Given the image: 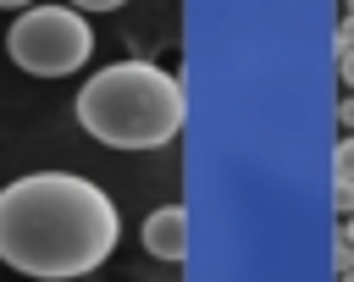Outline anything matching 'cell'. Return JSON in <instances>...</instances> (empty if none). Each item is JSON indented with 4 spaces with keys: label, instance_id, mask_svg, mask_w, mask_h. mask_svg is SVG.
Instances as JSON below:
<instances>
[{
    "label": "cell",
    "instance_id": "6da1fadb",
    "mask_svg": "<svg viewBox=\"0 0 354 282\" xmlns=\"http://www.w3.org/2000/svg\"><path fill=\"white\" fill-rule=\"evenodd\" d=\"M122 243L116 199L77 171H28L0 188V265L33 282H77Z\"/></svg>",
    "mask_w": 354,
    "mask_h": 282
},
{
    "label": "cell",
    "instance_id": "7a4b0ae2",
    "mask_svg": "<svg viewBox=\"0 0 354 282\" xmlns=\"http://www.w3.org/2000/svg\"><path fill=\"white\" fill-rule=\"evenodd\" d=\"M188 94L155 61H111L77 88V122L111 149H160L183 133Z\"/></svg>",
    "mask_w": 354,
    "mask_h": 282
},
{
    "label": "cell",
    "instance_id": "3957f363",
    "mask_svg": "<svg viewBox=\"0 0 354 282\" xmlns=\"http://www.w3.org/2000/svg\"><path fill=\"white\" fill-rule=\"evenodd\" d=\"M6 55L33 77H66L94 55V28L77 6H28L6 33Z\"/></svg>",
    "mask_w": 354,
    "mask_h": 282
},
{
    "label": "cell",
    "instance_id": "277c9868",
    "mask_svg": "<svg viewBox=\"0 0 354 282\" xmlns=\"http://www.w3.org/2000/svg\"><path fill=\"white\" fill-rule=\"evenodd\" d=\"M138 243H144L155 260H183V254H188V210H183V205L149 210L144 227H138Z\"/></svg>",
    "mask_w": 354,
    "mask_h": 282
},
{
    "label": "cell",
    "instance_id": "5b68a950",
    "mask_svg": "<svg viewBox=\"0 0 354 282\" xmlns=\"http://www.w3.org/2000/svg\"><path fill=\"white\" fill-rule=\"evenodd\" d=\"M332 171L354 182V133H348V138H337V149H332Z\"/></svg>",
    "mask_w": 354,
    "mask_h": 282
},
{
    "label": "cell",
    "instance_id": "8992f818",
    "mask_svg": "<svg viewBox=\"0 0 354 282\" xmlns=\"http://www.w3.org/2000/svg\"><path fill=\"white\" fill-rule=\"evenodd\" d=\"M332 210L337 216H354V182L348 177H332Z\"/></svg>",
    "mask_w": 354,
    "mask_h": 282
},
{
    "label": "cell",
    "instance_id": "52a82bcc",
    "mask_svg": "<svg viewBox=\"0 0 354 282\" xmlns=\"http://www.w3.org/2000/svg\"><path fill=\"white\" fill-rule=\"evenodd\" d=\"M332 265H337V271H348V265H354V243H348L343 232L332 238Z\"/></svg>",
    "mask_w": 354,
    "mask_h": 282
},
{
    "label": "cell",
    "instance_id": "ba28073f",
    "mask_svg": "<svg viewBox=\"0 0 354 282\" xmlns=\"http://www.w3.org/2000/svg\"><path fill=\"white\" fill-rule=\"evenodd\" d=\"M66 6H77V11H122L127 0H66Z\"/></svg>",
    "mask_w": 354,
    "mask_h": 282
},
{
    "label": "cell",
    "instance_id": "9c48e42d",
    "mask_svg": "<svg viewBox=\"0 0 354 282\" xmlns=\"http://www.w3.org/2000/svg\"><path fill=\"white\" fill-rule=\"evenodd\" d=\"M354 50V17H343V28H337V55H348Z\"/></svg>",
    "mask_w": 354,
    "mask_h": 282
},
{
    "label": "cell",
    "instance_id": "30bf717a",
    "mask_svg": "<svg viewBox=\"0 0 354 282\" xmlns=\"http://www.w3.org/2000/svg\"><path fill=\"white\" fill-rule=\"evenodd\" d=\"M337 77L354 88V50H348V55H337Z\"/></svg>",
    "mask_w": 354,
    "mask_h": 282
},
{
    "label": "cell",
    "instance_id": "8fae6325",
    "mask_svg": "<svg viewBox=\"0 0 354 282\" xmlns=\"http://www.w3.org/2000/svg\"><path fill=\"white\" fill-rule=\"evenodd\" d=\"M337 122H343V127H354V100H343V105H337Z\"/></svg>",
    "mask_w": 354,
    "mask_h": 282
},
{
    "label": "cell",
    "instance_id": "7c38bea8",
    "mask_svg": "<svg viewBox=\"0 0 354 282\" xmlns=\"http://www.w3.org/2000/svg\"><path fill=\"white\" fill-rule=\"evenodd\" d=\"M33 0H0V11H28Z\"/></svg>",
    "mask_w": 354,
    "mask_h": 282
},
{
    "label": "cell",
    "instance_id": "4fadbf2b",
    "mask_svg": "<svg viewBox=\"0 0 354 282\" xmlns=\"http://www.w3.org/2000/svg\"><path fill=\"white\" fill-rule=\"evenodd\" d=\"M337 232H343V238L354 243V216H343V227H337Z\"/></svg>",
    "mask_w": 354,
    "mask_h": 282
},
{
    "label": "cell",
    "instance_id": "5bb4252c",
    "mask_svg": "<svg viewBox=\"0 0 354 282\" xmlns=\"http://www.w3.org/2000/svg\"><path fill=\"white\" fill-rule=\"evenodd\" d=\"M337 282H354V265H348V271H337Z\"/></svg>",
    "mask_w": 354,
    "mask_h": 282
},
{
    "label": "cell",
    "instance_id": "9a60e30c",
    "mask_svg": "<svg viewBox=\"0 0 354 282\" xmlns=\"http://www.w3.org/2000/svg\"><path fill=\"white\" fill-rule=\"evenodd\" d=\"M348 17H354V0H348Z\"/></svg>",
    "mask_w": 354,
    "mask_h": 282
}]
</instances>
